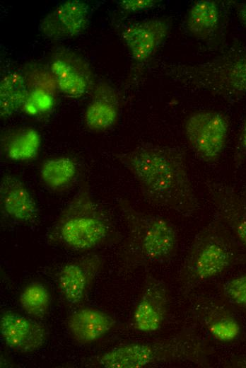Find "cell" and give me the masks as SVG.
Masks as SVG:
<instances>
[{
    "instance_id": "cell-15",
    "label": "cell",
    "mask_w": 246,
    "mask_h": 368,
    "mask_svg": "<svg viewBox=\"0 0 246 368\" xmlns=\"http://www.w3.org/2000/svg\"><path fill=\"white\" fill-rule=\"evenodd\" d=\"M0 204L10 218L25 224H33L39 218L36 202L25 183L17 176L5 174L0 180Z\"/></svg>"
},
{
    "instance_id": "cell-2",
    "label": "cell",
    "mask_w": 246,
    "mask_h": 368,
    "mask_svg": "<svg viewBox=\"0 0 246 368\" xmlns=\"http://www.w3.org/2000/svg\"><path fill=\"white\" fill-rule=\"evenodd\" d=\"M107 217L94 200L83 180L64 207L47 235L52 243L74 251H88L102 244L110 232Z\"/></svg>"
},
{
    "instance_id": "cell-17",
    "label": "cell",
    "mask_w": 246,
    "mask_h": 368,
    "mask_svg": "<svg viewBox=\"0 0 246 368\" xmlns=\"http://www.w3.org/2000/svg\"><path fill=\"white\" fill-rule=\"evenodd\" d=\"M119 113L117 94L110 87L102 86L85 110V125L93 132L108 130L117 122Z\"/></svg>"
},
{
    "instance_id": "cell-28",
    "label": "cell",
    "mask_w": 246,
    "mask_h": 368,
    "mask_svg": "<svg viewBox=\"0 0 246 368\" xmlns=\"http://www.w3.org/2000/svg\"><path fill=\"white\" fill-rule=\"evenodd\" d=\"M237 13L241 23L246 27V3H242L238 6Z\"/></svg>"
},
{
    "instance_id": "cell-18",
    "label": "cell",
    "mask_w": 246,
    "mask_h": 368,
    "mask_svg": "<svg viewBox=\"0 0 246 368\" xmlns=\"http://www.w3.org/2000/svg\"><path fill=\"white\" fill-rule=\"evenodd\" d=\"M41 144L39 132L31 127L8 130L1 135V149L8 160L23 162L33 160Z\"/></svg>"
},
{
    "instance_id": "cell-22",
    "label": "cell",
    "mask_w": 246,
    "mask_h": 368,
    "mask_svg": "<svg viewBox=\"0 0 246 368\" xmlns=\"http://www.w3.org/2000/svg\"><path fill=\"white\" fill-rule=\"evenodd\" d=\"M19 301L26 314L35 318H42L49 310V292L43 284L33 282L23 289Z\"/></svg>"
},
{
    "instance_id": "cell-5",
    "label": "cell",
    "mask_w": 246,
    "mask_h": 368,
    "mask_svg": "<svg viewBox=\"0 0 246 368\" xmlns=\"http://www.w3.org/2000/svg\"><path fill=\"white\" fill-rule=\"evenodd\" d=\"M206 347L197 335L181 333L168 338L131 343L115 347L96 360L102 368H144L170 362L199 363L206 357Z\"/></svg>"
},
{
    "instance_id": "cell-21",
    "label": "cell",
    "mask_w": 246,
    "mask_h": 368,
    "mask_svg": "<svg viewBox=\"0 0 246 368\" xmlns=\"http://www.w3.org/2000/svg\"><path fill=\"white\" fill-rule=\"evenodd\" d=\"M29 93L25 77L18 72L4 75L0 83V115L8 117L21 109Z\"/></svg>"
},
{
    "instance_id": "cell-19",
    "label": "cell",
    "mask_w": 246,
    "mask_h": 368,
    "mask_svg": "<svg viewBox=\"0 0 246 368\" xmlns=\"http://www.w3.org/2000/svg\"><path fill=\"white\" fill-rule=\"evenodd\" d=\"M219 22L218 3L213 0H199L194 2L188 10L185 27L192 36L206 40L216 32Z\"/></svg>"
},
{
    "instance_id": "cell-24",
    "label": "cell",
    "mask_w": 246,
    "mask_h": 368,
    "mask_svg": "<svg viewBox=\"0 0 246 368\" xmlns=\"http://www.w3.org/2000/svg\"><path fill=\"white\" fill-rule=\"evenodd\" d=\"M211 335L221 342L234 340L240 333V326L230 316H220L213 319L208 326Z\"/></svg>"
},
{
    "instance_id": "cell-7",
    "label": "cell",
    "mask_w": 246,
    "mask_h": 368,
    "mask_svg": "<svg viewBox=\"0 0 246 368\" xmlns=\"http://www.w3.org/2000/svg\"><path fill=\"white\" fill-rule=\"evenodd\" d=\"M229 119L216 110H200L192 113L184 125V134L189 147L206 163L220 158L228 137Z\"/></svg>"
},
{
    "instance_id": "cell-25",
    "label": "cell",
    "mask_w": 246,
    "mask_h": 368,
    "mask_svg": "<svg viewBox=\"0 0 246 368\" xmlns=\"http://www.w3.org/2000/svg\"><path fill=\"white\" fill-rule=\"evenodd\" d=\"M223 290L232 303L246 310V274L226 281Z\"/></svg>"
},
{
    "instance_id": "cell-8",
    "label": "cell",
    "mask_w": 246,
    "mask_h": 368,
    "mask_svg": "<svg viewBox=\"0 0 246 368\" xmlns=\"http://www.w3.org/2000/svg\"><path fill=\"white\" fill-rule=\"evenodd\" d=\"M205 186L216 217L246 248V199L231 186L219 181L207 180Z\"/></svg>"
},
{
    "instance_id": "cell-23",
    "label": "cell",
    "mask_w": 246,
    "mask_h": 368,
    "mask_svg": "<svg viewBox=\"0 0 246 368\" xmlns=\"http://www.w3.org/2000/svg\"><path fill=\"white\" fill-rule=\"evenodd\" d=\"M54 105V97L50 91L42 88H33L32 91H29L21 110L28 115L35 116L49 112Z\"/></svg>"
},
{
    "instance_id": "cell-1",
    "label": "cell",
    "mask_w": 246,
    "mask_h": 368,
    "mask_svg": "<svg viewBox=\"0 0 246 368\" xmlns=\"http://www.w3.org/2000/svg\"><path fill=\"white\" fill-rule=\"evenodd\" d=\"M115 156L134 178L148 203L184 217L198 210L199 200L181 147L145 144Z\"/></svg>"
},
{
    "instance_id": "cell-26",
    "label": "cell",
    "mask_w": 246,
    "mask_h": 368,
    "mask_svg": "<svg viewBox=\"0 0 246 368\" xmlns=\"http://www.w3.org/2000/svg\"><path fill=\"white\" fill-rule=\"evenodd\" d=\"M160 2L158 0H122L119 2V4L122 10L131 13L153 8Z\"/></svg>"
},
{
    "instance_id": "cell-29",
    "label": "cell",
    "mask_w": 246,
    "mask_h": 368,
    "mask_svg": "<svg viewBox=\"0 0 246 368\" xmlns=\"http://www.w3.org/2000/svg\"><path fill=\"white\" fill-rule=\"evenodd\" d=\"M242 195L246 199V190L243 192Z\"/></svg>"
},
{
    "instance_id": "cell-20",
    "label": "cell",
    "mask_w": 246,
    "mask_h": 368,
    "mask_svg": "<svg viewBox=\"0 0 246 368\" xmlns=\"http://www.w3.org/2000/svg\"><path fill=\"white\" fill-rule=\"evenodd\" d=\"M77 165L69 156H59L46 159L40 168L42 183L53 191L67 189L74 181L77 174Z\"/></svg>"
},
{
    "instance_id": "cell-11",
    "label": "cell",
    "mask_w": 246,
    "mask_h": 368,
    "mask_svg": "<svg viewBox=\"0 0 246 368\" xmlns=\"http://www.w3.org/2000/svg\"><path fill=\"white\" fill-rule=\"evenodd\" d=\"M102 265L97 254L84 255L64 265L58 274V284L66 301L78 305L86 298Z\"/></svg>"
},
{
    "instance_id": "cell-6",
    "label": "cell",
    "mask_w": 246,
    "mask_h": 368,
    "mask_svg": "<svg viewBox=\"0 0 246 368\" xmlns=\"http://www.w3.org/2000/svg\"><path fill=\"white\" fill-rule=\"evenodd\" d=\"M235 258L232 233L215 217L196 234L181 269L180 284L187 289L215 277L228 268Z\"/></svg>"
},
{
    "instance_id": "cell-27",
    "label": "cell",
    "mask_w": 246,
    "mask_h": 368,
    "mask_svg": "<svg viewBox=\"0 0 246 368\" xmlns=\"http://www.w3.org/2000/svg\"><path fill=\"white\" fill-rule=\"evenodd\" d=\"M246 160V119L239 132L235 145L233 162L235 168H239Z\"/></svg>"
},
{
    "instance_id": "cell-4",
    "label": "cell",
    "mask_w": 246,
    "mask_h": 368,
    "mask_svg": "<svg viewBox=\"0 0 246 368\" xmlns=\"http://www.w3.org/2000/svg\"><path fill=\"white\" fill-rule=\"evenodd\" d=\"M166 71L172 81L228 99L246 96V50L197 63L172 62Z\"/></svg>"
},
{
    "instance_id": "cell-12",
    "label": "cell",
    "mask_w": 246,
    "mask_h": 368,
    "mask_svg": "<svg viewBox=\"0 0 246 368\" xmlns=\"http://www.w3.org/2000/svg\"><path fill=\"white\" fill-rule=\"evenodd\" d=\"M89 17L90 7L87 2L65 1L42 19L39 30L42 35L52 40L72 38L86 29Z\"/></svg>"
},
{
    "instance_id": "cell-10",
    "label": "cell",
    "mask_w": 246,
    "mask_h": 368,
    "mask_svg": "<svg viewBox=\"0 0 246 368\" xmlns=\"http://www.w3.org/2000/svg\"><path fill=\"white\" fill-rule=\"evenodd\" d=\"M171 27L167 18H152L130 23L121 36L133 59L141 64L148 60L167 38Z\"/></svg>"
},
{
    "instance_id": "cell-3",
    "label": "cell",
    "mask_w": 246,
    "mask_h": 368,
    "mask_svg": "<svg viewBox=\"0 0 246 368\" xmlns=\"http://www.w3.org/2000/svg\"><path fill=\"white\" fill-rule=\"evenodd\" d=\"M119 207L129 230L124 251L127 263L163 264L176 256L179 238L169 220L140 211L128 200H122Z\"/></svg>"
},
{
    "instance_id": "cell-14",
    "label": "cell",
    "mask_w": 246,
    "mask_h": 368,
    "mask_svg": "<svg viewBox=\"0 0 246 368\" xmlns=\"http://www.w3.org/2000/svg\"><path fill=\"white\" fill-rule=\"evenodd\" d=\"M0 332L8 347L22 353L37 350L47 338L42 324L11 311L1 314Z\"/></svg>"
},
{
    "instance_id": "cell-16",
    "label": "cell",
    "mask_w": 246,
    "mask_h": 368,
    "mask_svg": "<svg viewBox=\"0 0 246 368\" xmlns=\"http://www.w3.org/2000/svg\"><path fill=\"white\" fill-rule=\"evenodd\" d=\"M115 324V319L107 313L90 307L74 311L66 320L70 335L81 344H90L99 340L109 333Z\"/></svg>"
},
{
    "instance_id": "cell-13",
    "label": "cell",
    "mask_w": 246,
    "mask_h": 368,
    "mask_svg": "<svg viewBox=\"0 0 246 368\" xmlns=\"http://www.w3.org/2000/svg\"><path fill=\"white\" fill-rule=\"evenodd\" d=\"M169 307L168 291L163 282L151 278L133 313L134 328L143 333L158 330L163 325Z\"/></svg>"
},
{
    "instance_id": "cell-9",
    "label": "cell",
    "mask_w": 246,
    "mask_h": 368,
    "mask_svg": "<svg viewBox=\"0 0 246 368\" xmlns=\"http://www.w3.org/2000/svg\"><path fill=\"white\" fill-rule=\"evenodd\" d=\"M50 71L57 88L67 97L81 98L91 88L93 75L88 64L72 51L57 52L51 60Z\"/></svg>"
}]
</instances>
